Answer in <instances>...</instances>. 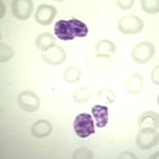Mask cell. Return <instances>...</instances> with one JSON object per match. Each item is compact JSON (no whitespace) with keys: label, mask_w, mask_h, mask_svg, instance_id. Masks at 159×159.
<instances>
[{"label":"cell","mask_w":159,"mask_h":159,"mask_svg":"<svg viewBox=\"0 0 159 159\" xmlns=\"http://www.w3.org/2000/svg\"><path fill=\"white\" fill-rule=\"evenodd\" d=\"M158 141L159 134L155 127H141L135 138V143L141 150H150L158 145Z\"/></svg>","instance_id":"obj_1"},{"label":"cell","mask_w":159,"mask_h":159,"mask_svg":"<svg viewBox=\"0 0 159 159\" xmlns=\"http://www.w3.org/2000/svg\"><path fill=\"white\" fill-rule=\"evenodd\" d=\"M73 130L80 138H88L94 133V121L90 114L82 113L74 118Z\"/></svg>","instance_id":"obj_2"},{"label":"cell","mask_w":159,"mask_h":159,"mask_svg":"<svg viewBox=\"0 0 159 159\" xmlns=\"http://www.w3.org/2000/svg\"><path fill=\"white\" fill-rule=\"evenodd\" d=\"M118 31L123 34H137L139 32H142L143 27V20L139 19L135 15H126L122 16L118 20Z\"/></svg>","instance_id":"obj_3"},{"label":"cell","mask_w":159,"mask_h":159,"mask_svg":"<svg viewBox=\"0 0 159 159\" xmlns=\"http://www.w3.org/2000/svg\"><path fill=\"white\" fill-rule=\"evenodd\" d=\"M155 54V47L150 41H142L135 45L131 52V58L135 64H147Z\"/></svg>","instance_id":"obj_4"},{"label":"cell","mask_w":159,"mask_h":159,"mask_svg":"<svg viewBox=\"0 0 159 159\" xmlns=\"http://www.w3.org/2000/svg\"><path fill=\"white\" fill-rule=\"evenodd\" d=\"M17 103L21 110L27 113L37 111L40 107V97L32 90H23L17 96Z\"/></svg>","instance_id":"obj_5"},{"label":"cell","mask_w":159,"mask_h":159,"mask_svg":"<svg viewBox=\"0 0 159 159\" xmlns=\"http://www.w3.org/2000/svg\"><path fill=\"white\" fill-rule=\"evenodd\" d=\"M11 6L13 16L17 20H28L33 12V2L31 0H13Z\"/></svg>","instance_id":"obj_6"},{"label":"cell","mask_w":159,"mask_h":159,"mask_svg":"<svg viewBox=\"0 0 159 159\" xmlns=\"http://www.w3.org/2000/svg\"><path fill=\"white\" fill-rule=\"evenodd\" d=\"M56 15H57L56 7L49 6V4H41V6H39L36 11L34 20H36V23H39L40 25H49V24L53 23Z\"/></svg>","instance_id":"obj_7"},{"label":"cell","mask_w":159,"mask_h":159,"mask_svg":"<svg viewBox=\"0 0 159 159\" xmlns=\"http://www.w3.org/2000/svg\"><path fill=\"white\" fill-rule=\"evenodd\" d=\"M41 58L48 65H61L66 60V52L61 47H54L47 52H43Z\"/></svg>","instance_id":"obj_8"},{"label":"cell","mask_w":159,"mask_h":159,"mask_svg":"<svg viewBox=\"0 0 159 159\" xmlns=\"http://www.w3.org/2000/svg\"><path fill=\"white\" fill-rule=\"evenodd\" d=\"M54 34L62 41H69V40H73L76 37L72 31L70 24H69V20H58L54 24Z\"/></svg>","instance_id":"obj_9"},{"label":"cell","mask_w":159,"mask_h":159,"mask_svg":"<svg viewBox=\"0 0 159 159\" xmlns=\"http://www.w3.org/2000/svg\"><path fill=\"white\" fill-rule=\"evenodd\" d=\"M52 133V123L47 119H39L32 125L31 134L34 138H45L51 135Z\"/></svg>","instance_id":"obj_10"},{"label":"cell","mask_w":159,"mask_h":159,"mask_svg":"<svg viewBox=\"0 0 159 159\" xmlns=\"http://www.w3.org/2000/svg\"><path fill=\"white\" fill-rule=\"evenodd\" d=\"M93 118L96 121L97 127L102 129L107 125L109 122V109L105 105H94L92 109Z\"/></svg>","instance_id":"obj_11"},{"label":"cell","mask_w":159,"mask_h":159,"mask_svg":"<svg viewBox=\"0 0 159 159\" xmlns=\"http://www.w3.org/2000/svg\"><path fill=\"white\" fill-rule=\"evenodd\" d=\"M145 86L143 77L139 73H133L126 81V90L129 94H138Z\"/></svg>","instance_id":"obj_12"},{"label":"cell","mask_w":159,"mask_h":159,"mask_svg":"<svg viewBox=\"0 0 159 159\" xmlns=\"http://www.w3.org/2000/svg\"><path fill=\"white\" fill-rule=\"evenodd\" d=\"M111 60L110 54H101L97 53L92 56L90 58L86 60V66L89 69H93V70H97V69H102L103 66H106Z\"/></svg>","instance_id":"obj_13"},{"label":"cell","mask_w":159,"mask_h":159,"mask_svg":"<svg viewBox=\"0 0 159 159\" xmlns=\"http://www.w3.org/2000/svg\"><path fill=\"white\" fill-rule=\"evenodd\" d=\"M36 47L41 49L43 52H47L56 47V37H53V34L49 32L40 33L36 39Z\"/></svg>","instance_id":"obj_14"},{"label":"cell","mask_w":159,"mask_h":159,"mask_svg":"<svg viewBox=\"0 0 159 159\" xmlns=\"http://www.w3.org/2000/svg\"><path fill=\"white\" fill-rule=\"evenodd\" d=\"M139 127H155L159 126V117L157 111H146L143 113L138 119Z\"/></svg>","instance_id":"obj_15"},{"label":"cell","mask_w":159,"mask_h":159,"mask_svg":"<svg viewBox=\"0 0 159 159\" xmlns=\"http://www.w3.org/2000/svg\"><path fill=\"white\" fill-rule=\"evenodd\" d=\"M73 101L76 103H85L92 98V92L90 89L86 86H81L73 92Z\"/></svg>","instance_id":"obj_16"},{"label":"cell","mask_w":159,"mask_h":159,"mask_svg":"<svg viewBox=\"0 0 159 159\" xmlns=\"http://www.w3.org/2000/svg\"><path fill=\"white\" fill-rule=\"evenodd\" d=\"M69 24H70L72 31H73L76 37H85L89 33V29L86 27V24L80 21V20H77V19H70L69 20Z\"/></svg>","instance_id":"obj_17"},{"label":"cell","mask_w":159,"mask_h":159,"mask_svg":"<svg viewBox=\"0 0 159 159\" xmlns=\"http://www.w3.org/2000/svg\"><path fill=\"white\" fill-rule=\"evenodd\" d=\"M82 76V72L81 69L78 66H69L65 69V72H64V80H65V82L68 84H74L77 82L80 78Z\"/></svg>","instance_id":"obj_18"},{"label":"cell","mask_w":159,"mask_h":159,"mask_svg":"<svg viewBox=\"0 0 159 159\" xmlns=\"http://www.w3.org/2000/svg\"><path fill=\"white\" fill-rule=\"evenodd\" d=\"M116 44L110 40H101V41L97 43L96 45V52L97 53H101V54H111L116 53Z\"/></svg>","instance_id":"obj_19"},{"label":"cell","mask_w":159,"mask_h":159,"mask_svg":"<svg viewBox=\"0 0 159 159\" xmlns=\"http://www.w3.org/2000/svg\"><path fill=\"white\" fill-rule=\"evenodd\" d=\"M141 7L146 13L157 15L159 12V2L158 0H142Z\"/></svg>","instance_id":"obj_20"},{"label":"cell","mask_w":159,"mask_h":159,"mask_svg":"<svg viewBox=\"0 0 159 159\" xmlns=\"http://www.w3.org/2000/svg\"><path fill=\"white\" fill-rule=\"evenodd\" d=\"M116 93H114L111 89H101V90L98 92V99L103 103H113L116 101Z\"/></svg>","instance_id":"obj_21"},{"label":"cell","mask_w":159,"mask_h":159,"mask_svg":"<svg viewBox=\"0 0 159 159\" xmlns=\"http://www.w3.org/2000/svg\"><path fill=\"white\" fill-rule=\"evenodd\" d=\"M93 157V151L89 150L88 147H80L77 150H74V152L72 154L73 159H92Z\"/></svg>","instance_id":"obj_22"},{"label":"cell","mask_w":159,"mask_h":159,"mask_svg":"<svg viewBox=\"0 0 159 159\" xmlns=\"http://www.w3.org/2000/svg\"><path fill=\"white\" fill-rule=\"evenodd\" d=\"M0 61L2 62H7V61H9L12 57H13V51H12V48L11 47H8L7 44H4V43H2L0 44Z\"/></svg>","instance_id":"obj_23"},{"label":"cell","mask_w":159,"mask_h":159,"mask_svg":"<svg viewBox=\"0 0 159 159\" xmlns=\"http://www.w3.org/2000/svg\"><path fill=\"white\" fill-rule=\"evenodd\" d=\"M117 6L123 9V11H126V9H130L133 6H134V0H117L116 2Z\"/></svg>","instance_id":"obj_24"},{"label":"cell","mask_w":159,"mask_h":159,"mask_svg":"<svg viewBox=\"0 0 159 159\" xmlns=\"http://www.w3.org/2000/svg\"><path fill=\"white\" fill-rule=\"evenodd\" d=\"M151 80L155 85H159V65H157L154 68V70L151 73Z\"/></svg>","instance_id":"obj_25"},{"label":"cell","mask_w":159,"mask_h":159,"mask_svg":"<svg viewBox=\"0 0 159 159\" xmlns=\"http://www.w3.org/2000/svg\"><path fill=\"white\" fill-rule=\"evenodd\" d=\"M125 158H129V159H137V155L133 152H122L119 155V159H125Z\"/></svg>","instance_id":"obj_26"}]
</instances>
